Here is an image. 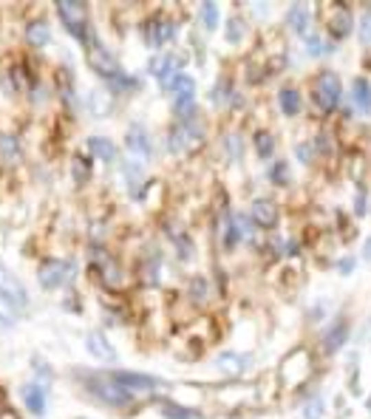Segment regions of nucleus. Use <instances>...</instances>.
<instances>
[{
    "label": "nucleus",
    "instance_id": "nucleus-24",
    "mask_svg": "<svg viewBox=\"0 0 371 419\" xmlns=\"http://www.w3.org/2000/svg\"><path fill=\"white\" fill-rule=\"evenodd\" d=\"M357 32H360V43H363V45H371V9H366V12H363Z\"/></svg>",
    "mask_w": 371,
    "mask_h": 419
},
{
    "label": "nucleus",
    "instance_id": "nucleus-32",
    "mask_svg": "<svg viewBox=\"0 0 371 419\" xmlns=\"http://www.w3.org/2000/svg\"><path fill=\"white\" fill-rule=\"evenodd\" d=\"M368 408H371V400H368Z\"/></svg>",
    "mask_w": 371,
    "mask_h": 419
},
{
    "label": "nucleus",
    "instance_id": "nucleus-21",
    "mask_svg": "<svg viewBox=\"0 0 371 419\" xmlns=\"http://www.w3.org/2000/svg\"><path fill=\"white\" fill-rule=\"evenodd\" d=\"M26 34H29V43L32 45H45V43L52 40V32H49V26H45V23H32Z\"/></svg>",
    "mask_w": 371,
    "mask_h": 419
},
{
    "label": "nucleus",
    "instance_id": "nucleus-27",
    "mask_svg": "<svg viewBox=\"0 0 371 419\" xmlns=\"http://www.w3.org/2000/svg\"><path fill=\"white\" fill-rule=\"evenodd\" d=\"M258 153H261L264 159L272 153V139H269V133H261V136H258Z\"/></svg>",
    "mask_w": 371,
    "mask_h": 419
},
{
    "label": "nucleus",
    "instance_id": "nucleus-12",
    "mask_svg": "<svg viewBox=\"0 0 371 419\" xmlns=\"http://www.w3.org/2000/svg\"><path fill=\"white\" fill-rule=\"evenodd\" d=\"M252 218H255V224H258V227H275L278 224V207L269 199H255Z\"/></svg>",
    "mask_w": 371,
    "mask_h": 419
},
{
    "label": "nucleus",
    "instance_id": "nucleus-30",
    "mask_svg": "<svg viewBox=\"0 0 371 419\" xmlns=\"http://www.w3.org/2000/svg\"><path fill=\"white\" fill-rule=\"evenodd\" d=\"M297 156H300V161H309V159H306V156H309L306 145H300V148H297Z\"/></svg>",
    "mask_w": 371,
    "mask_h": 419
},
{
    "label": "nucleus",
    "instance_id": "nucleus-22",
    "mask_svg": "<svg viewBox=\"0 0 371 419\" xmlns=\"http://www.w3.org/2000/svg\"><path fill=\"white\" fill-rule=\"evenodd\" d=\"M201 20H204V26L207 29H216L218 26V6L216 3H201Z\"/></svg>",
    "mask_w": 371,
    "mask_h": 419
},
{
    "label": "nucleus",
    "instance_id": "nucleus-16",
    "mask_svg": "<svg viewBox=\"0 0 371 419\" xmlns=\"http://www.w3.org/2000/svg\"><path fill=\"white\" fill-rule=\"evenodd\" d=\"M352 97H355V105H357L363 113H368V111H371V82L363 80V77H357V80H355V88H352Z\"/></svg>",
    "mask_w": 371,
    "mask_h": 419
},
{
    "label": "nucleus",
    "instance_id": "nucleus-23",
    "mask_svg": "<svg viewBox=\"0 0 371 419\" xmlns=\"http://www.w3.org/2000/svg\"><path fill=\"white\" fill-rule=\"evenodd\" d=\"M244 32H247V26H244L241 17H233V20L227 23V40H229V43H238V40L244 37Z\"/></svg>",
    "mask_w": 371,
    "mask_h": 419
},
{
    "label": "nucleus",
    "instance_id": "nucleus-14",
    "mask_svg": "<svg viewBox=\"0 0 371 419\" xmlns=\"http://www.w3.org/2000/svg\"><path fill=\"white\" fill-rule=\"evenodd\" d=\"M23 403H26V408L32 411V414H37V416H43L45 414V391L40 388V385H26L23 388Z\"/></svg>",
    "mask_w": 371,
    "mask_h": 419
},
{
    "label": "nucleus",
    "instance_id": "nucleus-8",
    "mask_svg": "<svg viewBox=\"0 0 371 419\" xmlns=\"http://www.w3.org/2000/svg\"><path fill=\"white\" fill-rule=\"evenodd\" d=\"M40 284L43 286H49V289H57L65 278H68V264L65 261H45L40 267Z\"/></svg>",
    "mask_w": 371,
    "mask_h": 419
},
{
    "label": "nucleus",
    "instance_id": "nucleus-19",
    "mask_svg": "<svg viewBox=\"0 0 371 419\" xmlns=\"http://www.w3.org/2000/svg\"><path fill=\"white\" fill-rule=\"evenodd\" d=\"M346 335H349V326H346L343 320L335 323V329L326 335V343H323V346H326V352H335V348H340L343 340H346Z\"/></svg>",
    "mask_w": 371,
    "mask_h": 419
},
{
    "label": "nucleus",
    "instance_id": "nucleus-15",
    "mask_svg": "<svg viewBox=\"0 0 371 419\" xmlns=\"http://www.w3.org/2000/svg\"><path fill=\"white\" fill-rule=\"evenodd\" d=\"M88 148H91V153H94L97 159H102V161H113V159H117V145H113L111 139H105V136H91Z\"/></svg>",
    "mask_w": 371,
    "mask_h": 419
},
{
    "label": "nucleus",
    "instance_id": "nucleus-11",
    "mask_svg": "<svg viewBox=\"0 0 371 419\" xmlns=\"http://www.w3.org/2000/svg\"><path fill=\"white\" fill-rule=\"evenodd\" d=\"M125 145H128V150H131V153H136V156H150V136L145 133V128H142V125H133V128H128Z\"/></svg>",
    "mask_w": 371,
    "mask_h": 419
},
{
    "label": "nucleus",
    "instance_id": "nucleus-31",
    "mask_svg": "<svg viewBox=\"0 0 371 419\" xmlns=\"http://www.w3.org/2000/svg\"><path fill=\"white\" fill-rule=\"evenodd\" d=\"M366 258H371V238H368V244H366Z\"/></svg>",
    "mask_w": 371,
    "mask_h": 419
},
{
    "label": "nucleus",
    "instance_id": "nucleus-17",
    "mask_svg": "<svg viewBox=\"0 0 371 419\" xmlns=\"http://www.w3.org/2000/svg\"><path fill=\"white\" fill-rule=\"evenodd\" d=\"M286 20H289V26H292L295 32H306L309 20H312V12H309V6H304V3H295V6L286 12Z\"/></svg>",
    "mask_w": 371,
    "mask_h": 419
},
{
    "label": "nucleus",
    "instance_id": "nucleus-2",
    "mask_svg": "<svg viewBox=\"0 0 371 419\" xmlns=\"http://www.w3.org/2000/svg\"><path fill=\"white\" fill-rule=\"evenodd\" d=\"M340 94H343V85H340V77H337V74L323 71V74L315 80V102H317L323 111L337 108Z\"/></svg>",
    "mask_w": 371,
    "mask_h": 419
},
{
    "label": "nucleus",
    "instance_id": "nucleus-5",
    "mask_svg": "<svg viewBox=\"0 0 371 419\" xmlns=\"http://www.w3.org/2000/svg\"><path fill=\"white\" fill-rule=\"evenodd\" d=\"M88 63L97 68V71H102V74H108V77H117V57H113L111 52H105V45H100V43H91L88 45Z\"/></svg>",
    "mask_w": 371,
    "mask_h": 419
},
{
    "label": "nucleus",
    "instance_id": "nucleus-3",
    "mask_svg": "<svg viewBox=\"0 0 371 419\" xmlns=\"http://www.w3.org/2000/svg\"><path fill=\"white\" fill-rule=\"evenodd\" d=\"M111 380L122 385L128 394L139 391V394H150L156 388H165V383H161L159 377H150V374H136V371H113Z\"/></svg>",
    "mask_w": 371,
    "mask_h": 419
},
{
    "label": "nucleus",
    "instance_id": "nucleus-7",
    "mask_svg": "<svg viewBox=\"0 0 371 419\" xmlns=\"http://www.w3.org/2000/svg\"><path fill=\"white\" fill-rule=\"evenodd\" d=\"M0 295H6L9 300H14V304H29V295H26V286H23L17 278L12 272H6L3 267H0Z\"/></svg>",
    "mask_w": 371,
    "mask_h": 419
},
{
    "label": "nucleus",
    "instance_id": "nucleus-1",
    "mask_svg": "<svg viewBox=\"0 0 371 419\" xmlns=\"http://www.w3.org/2000/svg\"><path fill=\"white\" fill-rule=\"evenodd\" d=\"M85 388L94 394L97 400H102L105 405H113V408H122V405H131L133 403V394H128L122 385H117L111 377H85Z\"/></svg>",
    "mask_w": 371,
    "mask_h": 419
},
{
    "label": "nucleus",
    "instance_id": "nucleus-4",
    "mask_svg": "<svg viewBox=\"0 0 371 419\" xmlns=\"http://www.w3.org/2000/svg\"><path fill=\"white\" fill-rule=\"evenodd\" d=\"M63 23H65V29L71 32L74 37H85V6L82 3H74V0H65V3L57 6Z\"/></svg>",
    "mask_w": 371,
    "mask_h": 419
},
{
    "label": "nucleus",
    "instance_id": "nucleus-6",
    "mask_svg": "<svg viewBox=\"0 0 371 419\" xmlns=\"http://www.w3.org/2000/svg\"><path fill=\"white\" fill-rule=\"evenodd\" d=\"M170 94L176 100V105H193L196 100V80L188 74H176L170 80Z\"/></svg>",
    "mask_w": 371,
    "mask_h": 419
},
{
    "label": "nucleus",
    "instance_id": "nucleus-10",
    "mask_svg": "<svg viewBox=\"0 0 371 419\" xmlns=\"http://www.w3.org/2000/svg\"><path fill=\"white\" fill-rule=\"evenodd\" d=\"M85 346H88V352L94 354L97 360H105V363H113V360H117V348H113V346L105 340L102 332H91L88 340H85Z\"/></svg>",
    "mask_w": 371,
    "mask_h": 419
},
{
    "label": "nucleus",
    "instance_id": "nucleus-9",
    "mask_svg": "<svg viewBox=\"0 0 371 419\" xmlns=\"http://www.w3.org/2000/svg\"><path fill=\"white\" fill-rule=\"evenodd\" d=\"M326 12H329V32L335 37L349 34V29H352V12L346 9V6H340V3H332Z\"/></svg>",
    "mask_w": 371,
    "mask_h": 419
},
{
    "label": "nucleus",
    "instance_id": "nucleus-20",
    "mask_svg": "<svg viewBox=\"0 0 371 419\" xmlns=\"http://www.w3.org/2000/svg\"><path fill=\"white\" fill-rule=\"evenodd\" d=\"M335 49L332 43H326L320 34H306V52L312 54V57H320V54H329Z\"/></svg>",
    "mask_w": 371,
    "mask_h": 419
},
{
    "label": "nucleus",
    "instance_id": "nucleus-13",
    "mask_svg": "<svg viewBox=\"0 0 371 419\" xmlns=\"http://www.w3.org/2000/svg\"><path fill=\"white\" fill-rule=\"evenodd\" d=\"M247 357H241V354H236V352H221L218 357H216V368L221 371V374H229V377H236V374H241V371L247 368Z\"/></svg>",
    "mask_w": 371,
    "mask_h": 419
},
{
    "label": "nucleus",
    "instance_id": "nucleus-29",
    "mask_svg": "<svg viewBox=\"0 0 371 419\" xmlns=\"http://www.w3.org/2000/svg\"><path fill=\"white\" fill-rule=\"evenodd\" d=\"M3 145H6V159H14L17 156V148H12V139H3Z\"/></svg>",
    "mask_w": 371,
    "mask_h": 419
},
{
    "label": "nucleus",
    "instance_id": "nucleus-26",
    "mask_svg": "<svg viewBox=\"0 0 371 419\" xmlns=\"http://www.w3.org/2000/svg\"><path fill=\"white\" fill-rule=\"evenodd\" d=\"M9 326H14V312L9 309V304L0 300V329H9Z\"/></svg>",
    "mask_w": 371,
    "mask_h": 419
},
{
    "label": "nucleus",
    "instance_id": "nucleus-18",
    "mask_svg": "<svg viewBox=\"0 0 371 419\" xmlns=\"http://www.w3.org/2000/svg\"><path fill=\"white\" fill-rule=\"evenodd\" d=\"M278 102H281V111L286 116H295L300 111V94H297L295 88H284L281 94H278Z\"/></svg>",
    "mask_w": 371,
    "mask_h": 419
},
{
    "label": "nucleus",
    "instance_id": "nucleus-28",
    "mask_svg": "<svg viewBox=\"0 0 371 419\" xmlns=\"http://www.w3.org/2000/svg\"><path fill=\"white\" fill-rule=\"evenodd\" d=\"M227 145H229V153H233V159L241 156V153H238V139H236V136H229V142H227Z\"/></svg>",
    "mask_w": 371,
    "mask_h": 419
},
{
    "label": "nucleus",
    "instance_id": "nucleus-25",
    "mask_svg": "<svg viewBox=\"0 0 371 419\" xmlns=\"http://www.w3.org/2000/svg\"><path fill=\"white\" fill-rule=\"evenodd\" d=\"M269 179H272L275 184H286V179H289V170H286V161H275V165L269 168Z\"/></svg>",
    "mask_w": 371,
    "mask_h": 419
}]
</instances>
